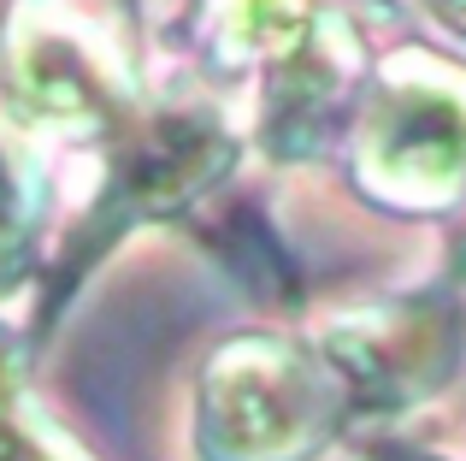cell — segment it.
Listing matches in <instances>:
<instances>
[{"label":"cell","instance_id":"cell-1","mask_svg":"<svg viewBox=\"0 0 466 461\" xmlns=\"http://www.w3.org/2000/svg\"><path fill=\"white\" fill-rule=\"evenodd\" d=\"M24 225H30V184H24L18 160L0 149V254L24 237Z\"/></svg>","mask_w":466,"mask_h":461}]
</instances>
